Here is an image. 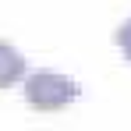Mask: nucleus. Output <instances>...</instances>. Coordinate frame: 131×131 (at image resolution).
<instances>
[{
    "label": "nucleus",
    "mask_w": 131,
    "mask_h": 131,
    "mask_svg": "<svg viewBox=\"0 0 131 131\" xmlns=\"http://www.w3.org/2000/svg\"><path fill=\"white\" fill-rule=\"evenodd\" d=\"M28 74V64H25V53L18 46L4 43L0 39V89H11L14 82H21Z\"/></svg>",
    "instance_id": "f03ea898"
},
{
    "label": "nucleus",
    "mask_w": 131,
    "mask_h": 131,
    "mask_svg": "<svg viewBox=\"0 0 131 131\" xmlns=\"http://www.w3.org/2000/svg\"><path fill=\"white\" fill-rule=\"evenodd\" d=\"M21 89H25V103L32 110H64L67 103L82 96V85L60 71H32L21 78Z\"/></svg>",
    "instance_id": "f257e3e1"
},
{
    "label": "nucleus",
    "mask_w": 131,
    "mask_h": 131,
    "mask_svg": "<svg viewBox=\"0 0 131 131\" xmlns=\"http://www.w3.org/2000/svg\"><path fill=\"white\" fill-rule=\"evenodd\" d=\"M113 43H117V50H121V57H124V60H131V18H124V21L117 25Z\"/></svg>",
    "instance_id": "7ed1b4c3"
}]
</instances>
